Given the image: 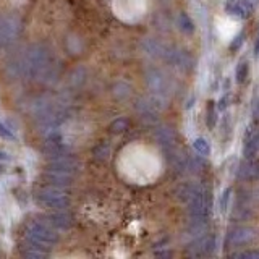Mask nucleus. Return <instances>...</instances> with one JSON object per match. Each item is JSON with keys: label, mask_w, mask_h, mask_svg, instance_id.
Listing matches in <instances>:
<instances>
[{"label": "nucleus", "mask_w": 259, "mask_h": 259, "mask_svg": "<svg viewBox=\"0 0 259 259\" xmlns=\"http://www.w3.org/2000/svg\"><path fill=\"white\" fill-rule=\"evenodd\" d=\"M36 202L39 206L54 210H64L68 206V198L58 186H44L36 193Z\"/></svg>", "instance_id": "obj_3"}, {"label": "nucleus", "mask_w": 259, "mask_h": 259, "mask_svg": "<svg viewBox=\"0 0 259 259\" xmlns=\"http://www.w3.org/2000/svg\"><path fill=\"white\" fill-rule=\"evenodd\" d=\"M26 242L31 246H36L40 250L49 251L54 244L58 242V234L57 228H54L46 220L32 222L26 230Z\"/></svg>", "instance_id": "obj_2"}, {"label": "nucleus", "mask_w": 259, "mask_h": 259, "mask_svg": "<svg viewBox=\"0 0 259 259\" xmlns=\"http://www.w3.org/2000/svg\"><path fill=\"white\" fill-rule=\"evenodd\" d=\"M148 81H149V86L151 90L156 92H166L168 88H167V78L159 70H152L151 73L148 74Z\"/></svg>", "instance_id": "obj_12"}, {"label": "nucleus", "mask_w": 259, "mask_h": 259, "mask_svg": "<svg viewBox=\"0 0 259 259\" xmlns=\"http://www.w3.org/2000/svg\"><path fill=\"white\" fill-rule=\"evenodd\" d=\"M158 140H159V142L160 144L166 148V149H168V148H172L174 146V142H175V134L170 132L168 128H162L160 132L158 133Z\"/></svg>", "instance_id": "obj_14"}, {"label": "nucleus", "mask_w": 259, "mask_h": 259, "mask_svg": "<svg viewBox=\"0 0 259 259\" xmlns=\"http://www.w3.org/2000/svg\"><path fill=\"white\" fill-rule=\"evenodd\" d=\"M254 8L253 0H227L226 4V12L228 15H234L236 18L246 20L251 16Z\"/></svg>", "instance_id": "obj_6"}, {"label": "nucleus", "mask_w": 259, "mask_h": 259, "mask_svg": "<svg viewBox=\"0 0 259 259\" xmlns=\"http://www.w3.org/2000/svg\"><path fill=\"white\" fill-rule=\"evenodd\" d=\"M208 126L209 128H214L216 126V122H217V114H216V106L214 102L210 100L208 104Z\"/></svg>", "instance_id": "obj_19"}, {"label": "nucleus", "mask_w": 259, "mask_h": 259, "mask_svg": "<svg viewBox=\"0 0 259 259\" xmlns=\"http://www.w3.org/2000/svg\"><path fill=\"white\" fill-rule=\"evenodd\" d=\"M194 149H196V152L201 154V156H209L210 154V146L204 138L194 140Z\"/></svg>", "instance_id": "obj_17"}, {"label": "nucleus", "mask_w": 259, "mask_h": 259, "mask_svg": "<svg viewBox=\"0 0 259 259\" xmlns=\"http://www.w3.org/2000/svg\"><path fill=\"white\" fill-rule=\"evenodd\" d=\"M178 26H180V30L182 31H185V32H193L194 31V23H193V20L190 18L186 13H182V15L178 16Z\"/></svg>", "instance_id": "obj_15"}, {"label": "nucleus", "mask_w": 259, "mask_h": 259, "mask_svg": "<svg viewBox=\"0 0 259 259\" xmlns=\"http://www.w3.org/2000/svg\"><path fill=\"white\" fill-rule=\"evenodd\" d=\"M126 125H128V122L126 120H124V118H120V120H117V122H114L112 124V130L114 132H124V130L126 128Z\"/></svg>", "instance_id": "obj_22"}, {"label": "nucleus", "mask_w": 259, "mask_h": 259, "mask_svg": "<svg viewBox=\"0 0 259 259\" xmlns=\"http://www.w3.org/2000/svg\"><path fill=\"white\" fill-rule=\"evenodd\" d=\"M254 50H256V54H259V38H258V42H256V49Z\"/></svg>", "instance_id": "obj_25"}, {"label": "nucleus", "mask_w": 259, "mask_h": 259, "mask_svg": "<svg viewBox=\"0 0 259 259\" xmlns=\"http://www.w3.org/2000/svg\"><path fill=\"white\" fill-rule=\"evenodd\" d=\"M201 192H202V188L194 185V183H185V185H180L178 190H176V196H178L183 202L190 204L201 194Z\"/></svg>", "instance_id": "obj_11"}, {"label": "nucleus", "mask_w": 259, "mask_h": 259, "mask_svg": "<svg viewBox=\"0 0 259 259\" xmlns=\"http://www.w3.org/2000/svg\"><path fill=\"white\" fill-rule=\"evenodd\" d=\"M234 258L240 259H259V250H248V251H240V253H234Z\"/></svg>", "instance_id": "obj_20"}, {"label": "nucleus", "mask_w": 259, "mask_h": 259, "mask_svg": "<svg viewBox=\"0 0 259 259\" xmlns=\"http://www.w3.org/2000/svg\"><path fill=\"white\" fill-rule=\"evenodd\" d=\"M254 238V230L248 227H236L230 230L227 236V246H240V244H246Z\"/></svg>", "instance_id": "obj_8"}, {"label": "nucleus", "mask_w": 259, "mask_h": 259, "mask_svg": "<svg viewBox=\"0 0 259 259\" xmlns=\"http://www.w3.org/2000/svg\"><path fill=\"white\" fill-rule=\"evenodd\" d=\"M243 40H244V36H243V34H238V36L235 38V40H234V42H232L230 49H232V50H238V47H242Z\"/></svg>", "instance_id": "obj_23"}, {"label": "nucleus", "mask_w": 259, "mask_h": 259, "mask_svg": "<svg viewBox=\"0 0 259 259\" xmlns=\"http://www.w3.org/2000/svg\"><path fill=\"white\" fill-rule=\"evenodd\" d=\"M217 250V238L214 235H202L188 246V254L193 258L210 256Z\"/></svg>", "instance_id": "obj_5"}, {"label": "nucleus", "mask_w": 259, "mask_h": 259, "mask_svg": "<svg viewBox=\"0 0 259 259\" xmlns=\"http://www.w3.org/2000/svg\"><path fill=\"white\" fill-rule=\"evenodd\" d=\"M258 154H259V128H254L246 134V140H244V146H243V156L244 159H254Z\"/></svg>", "instance_id": "obj_9"}, {"label": "nucleus", "mask_w": 259, "mask_h": 259, "mask_svg": "<svg viewBox=\"0 0 259 259\" xmlns=\"http://www.w3.org/2000/svg\"><path fill=\"white\" fill-rule=\"evenodd\" d=\"M0 136H4V138H13V133L6 126L0 124Z\"/></svg>", "instance_id": "obj_24"}, {"label": "nucleus", "mask_w": 259, "mask_h": 259, "mask_svg": "<svg viewBox=\"0 0 259 259\" xmlns=\"http://www.w3.org/2000/svg\"><path fill=\"white\" fill-rule=\"evenodd\" d=\"M256 115L259 117V100H258V104H256Z\"/></svg>", "instance_id": "obj_26"}, {"label": "nucleus", "mask_w": 259, "mask_h": 259, "mask_svg": "<svg viewBox=\"0 0 259 259\" xmlns=\"http://www.w3.org/2000/svg\"><path fill=\"white\" fill-rule=\"evenodd\" d=\"M230 196H232V188H227L226 192H224L222 198H220V210L224 214L228 210V204H230Z\"/></svg>", "instance_id": "obj_21"}, {"label": "nucleus", "mask_w": 259, "mask_h": 259, "mask_svg": "<svg viewBox=\"0 0 259 259\" xmlns=\"http://www.w3.org/2000/svg\"><path fill=\"white\" fill-rule=\"evenodd\" d=\"M46 222L50 224V226L54 228H57V230H65V228L70 227V217H68L66 214H64L62 210H57V212L47 216Z\"/></svg>", "instance_id": "obj_13"}, {"label": "nucleus", "mask_w": 259, "mask_h": 259, "mask_svg": "<svg viewBox=\"0 0 259 259\" xmlns=\"http://www.w3.org/2000/svg\"><path fill=\"white\" fill-rule=\"evenodd\" d=\"M22 31V23L16 16H0V50L6 49Z\"/></svg>", "instance_id": "obj_4"}, {"label": "nucleus", "mask_w": 259, "mask_h": 259, "mask_svg": "<svg viewBox=\"0 0 259 259\" xmlns=\"http://www.w3.org/2000/svg\"><path fill=\"white\" fill-rule=\"evenodd\" d=\"M78 162L73 158H68V156H60L56 158L49 164V172H56V174H64V175H73L78 170Z\"/></svg>", "instance_id": "obj_7"}, {"label": "nucleus", "mask_w": 259, "mask_h": 259, "mask_svg": "<svg viewBox=\"0 0 259 259\" xmlns=\"http://www.w3.org/2000/svg\"><path fill=\"white\" fill-rule=\"evenodd\" d=\"M10 66H13V70H15L13 74L18 78H32L46 81L56 73L57 58L46 47L32 46L22 57L15 60V64H10Z\"/></svg>", "instance_id": "obj_1"}, {"label": "nucleus", "mask_w": 259, "mask_h": 259, "mask_svg": "<svg viewBox=\"0 0 259 259\" xmlns=\"http://www.w3.org/2000/svg\"><path fill=\"white\" fill-rule=\"evenodd\" d=\"M236 176L242 180H250V178H259V160L254 159H244L240 167H238Z\"/></svg>", "instance_id": "obj_10"}, {"label": "nucleus", "mask_w": 259, "mask_h": 259, "mask_svg": "<svg viewBox=\"0 0 259 259\" xmlns=\"http://www.w3.org/2000/svg\"><path fill=\"white\" fill-rule=\"evenodd\" d=\"M23 256L24 258H46L47 256V251L28 244V246H24V250H23Z\"/></svg>", "instance_id": "obj_16"}, {"label": "nucleus", "mask_w": 259, "mask_h": 259, "mask_svg": "<svg viewBox=\"0 0 259 259\" xmlns=\"http://www.w3.org/2000/svg\"><path fill=\"white\" fill-rule=\"evenodd\" d=\"M248 72H250V68H248V64H246V62H240V64H238L236 72H235L238 83H244V81H246V78H248Z\"/></svg>", "instance_id": "obj_18"}]
</instances>
